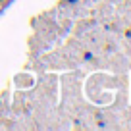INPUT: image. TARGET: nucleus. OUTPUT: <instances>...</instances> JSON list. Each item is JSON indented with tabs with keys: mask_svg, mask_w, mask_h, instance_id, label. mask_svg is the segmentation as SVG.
I'll use <instances>...</instances> for the list:
<instances>
[{
	"mask_svg": "<svg viewBox=\"0 0 131 131\" xmlns=\"http://www.w3.org/2000/svg\"><path fill=\"white\" fill-rule=\"evenodd\" d=\"M0 2H4V0H0Z\"/></svg>",
	"mask_w": 131,
	"mask_h": 131,
	"instance_id": "nucleus-1",
	"label": "nucleus"
}]
</instances>
